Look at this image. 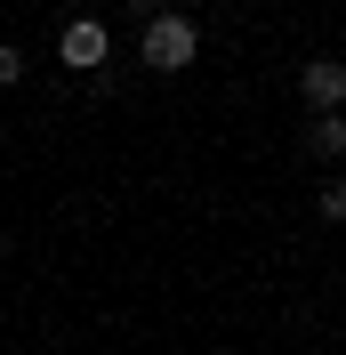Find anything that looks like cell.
I'll return each instance as SVG.
<instances>
[{
    "label": "cell",
    "mask_w": 346,
    "mask_h": 355,
    "mask_svg": "<svg viewBox=\"0 0 346 355\" xmlns=\"http://www.w3.org/2000/svg\"><path fill=\"white\" fill-rule=\"evenodd\" d=\"M0 250H8V226H0Z\"/></svg>",
    "instance_id": "obj_9"
},
{
    "label": "cell",
    "mask_w": 346,
    "mask_h": 355,
    "mask_svg": "<svg viewBox=\"0 0 346 355\" xmlns=\"http://www.w3.org/2000/svg\"><path fill=\"white\" fill-rule=\"evenodd\" d=\"M17 81H24V49L0 41V89H17Z\"/></svg>",
    "instance_id": "obj_6"
},
{
    "label": "cell",
    "mask_w": 346,
    "mask_h": 355,
    "mask_svg": "<svg viewBox=\"0 0 346 355\" xmlns=\"http://www.w3.org/2000/svg\"><path fill=\"white\" fill-rule=\"evenodd\" d=\"M137 57H145L153 73H185V65L201 57V24L177 17V8H170V17H153L145 33H137Z\"/></svg>",
    "instance_id": "obj_1"
},
{
    "label": "cell",
    "mask_w": 346,
    "mask_h": 355,
    "mask_svg": "<svg viewBox=\"0 0 346 355\" xmlns=\"http://www.w3.org/2000/svg\"><path fill=\"white\" fill-rule=\"evenodd\" d=\"M306 154H322V162L346 154V113H314L306 121Z\"/></svg>",
    "instance_id": "obj_4"
},
{
    "label": "cell",
    "mask_w": 346,
    "mask_h": 355,
    "mask_svg": "<svg viewBox=\"0 0 346 355\" xmlns=\"http://www.w3.org/2000/svg\"><path fill=\"white\" fill-rule=\"evenodd\" d=\"M322 218L346 226V178H330V186H322Z\"/></svg>",
    "instance_id": "obj_5"
},
{
    "label": "cell",
    "mask_w": 346,
    "mask_h": 355,
    "mask_svg": "<svg viewBox=\"0 0 346 355\" xmlns=\"http://www.w3.org/2000/svg\"><path fill=\"white\" fill-rule=\"evenodd\" d=\"M129 17H137V24H153V17H170V0H129Z\"/></svg>",
    "instance_id": "obj_7"
},
{
    "label": "cell",
    "mask_w": 346,
    "mask_h": 355,
    "mask_svg": "<svg viewBox=\"0 0 346 355\" xmlns=\"http://www.w3.org/2000/svg\"><path fill=\"white\" fill-rule=\"evenodd\" d=\"M57 57H65L73 73H97L113 65V33H105V17H73V24H57Z\"/></svg>",
    "instance_id": "obj_2"
},
{
    "label": "cell",
    "mask_w": 346,
    "mask_h": 355,
    "mask_svg": "<svg viewBox=\"0 0 346 355\" xmlns=\"http://www.w3.org/2000/svg\"><path fill=\"white\" fill-rule=\"evenodd\" d=\"M298 97L314 113H346V65H338V57H314V65L298 73Z\"/></svg>",
    "instance_id": "obj_3"
},
{
    "label": "cell",
    "mask_w": 346,
    "mask_h": 355,
    "mask_svg": "<svg viewBox=\"0 0 346 355\" xmlns=\"http://www.w3.org/2000/svg\"><path fill=\"white\" fill-rule=\"evenodd\" d=\"M194 8H210V0H177V17H194Z\"/></svg>",
    "instance_id": "obj_8"
}]
</instances>
